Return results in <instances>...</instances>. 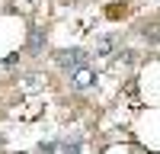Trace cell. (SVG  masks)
Here are the masks:
<instances>
[{
  "label": "cell",
  "instance_id": "1",
  "mask_svg": "<svg viewBox=\"0 0 160 154\" xmlns=\"http://www.w3.org/2000/svg\"><path fill=\"white\" fill-rule=\"evenodd\" d=\"M55 61H58V68L77 74V71H83L87 64H90V55H87L83 48H61V51H55Z\"/></svg>",
  "mask_w": 160,
  "mask_h": 154
},
{
  "label": "cell",
  "instance_id": "2",
  "mask_svg": "<svg viewBox=\"0 0 160 154\" xmlns=\"http://www.w3.org/2000/svg\"><path fill=\"white\" fill-rule=\"evenodd\" d=\"M45 48V29H32V35H29V51L35 55V51H42Z\"/></svg>",
  "mask_w": 160,
  "mask_h": 154
},
{
  "label": "cell",
  "instance_id": "3",
  "mask_svg": "<svg viewBox=\"0 0 160 154\" xmlns=\"http://www.w3.org/2000/svg\"><path fill=\"white\" fill-rule=\"evenodd\" d=\"M112 45H118V35H102L99 42H96V51H99V55H109Z\"/></svg>",
  "mask_w": 160,
  "mask_h": 154
},
{
  "label": "cell",
  "instance_id": "4",
  "mask_svg": "<svg viewBox=\"0 0 160 154\" xmlns=\"http://www.w3.org/2000/svg\"><path fill=\"white\" fill-rule=\"evenodd\" d=\"M93 80H96V77H93L90 68H83V71H77V74H74V84H77V87H90Z\"/></svg>",
  "mask_w": 160,
  "mask_h": 154
},
{
  "label": "cell",
  "instance_id": "5",
  "mask_svg": "<svg viewBox=\"0 0 160 154\" xmlns=\"http://www.w3.org/2000/svg\"><path fill=\"white\" fill-rule=\"evenodd\" d=\"M61 154H80V138H74V141H61Z\"/></svg>",
  "mask_w": 160,
  "mask_h": 154
}]
</instances>
